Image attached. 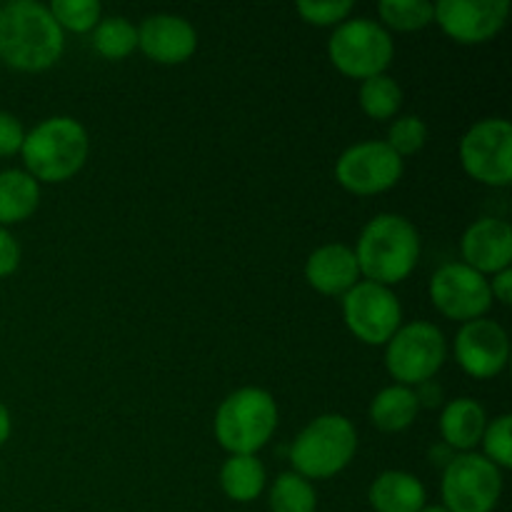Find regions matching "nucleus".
<instances>
[{"instance_id":"nucleus-1","label":"nucleus","mask_w":512,"mask_h":512,"mask_svg":"<svg viewBox=\"0 0 512 512\" xmlns=\"http://www.w3.org/2000/svg\"><path fill=\"white\" fill-rule=\"evenodd\" d=\"M65 50L63 28L48 5L13 0L0 8V60L23 73L53 68Z\"/></svg>"},{"instance_id":"nucleus-2","label":"nucleus","mask_w":512,"mask_h":512,"mask_svg":"<svg viewBox=\"0 0 512 512\" xmlns=\"http://www.w3.org/2000/svg\"><path fill=\"white\" fill-rule=\"evenodd\" d=\"M360 275L390 288L408 278L420 260V233L405 215L380 213L365 223L355 245Z\"/></svg>"},{"instance_id":"nucleus-3","label":"nucleus","mask_w":512,"mask_h":512,"mask_svg":"<svg viewBox=\"0 0 512 512\" xmlns=\"http://www.w3.org/2000/svg\"><path fill=\"white\" fill-rule=\"evenodd\" d=\"M25 173L43 183H63L85 165L90 153L88 130L68 115H55L35 125L23 140Z\"/></svg>"},{"instance_id":"nucleus-4","label":"nucleus","mask_w":512,"mask_h":512,"mask_svg":"<svg viewBox=\"0 0 512 512\" xmlns=\"http://www.w3.org/2000/svg\"><path fill=\"white\" fill-rule=\"evenodd\" d=\"M358 453V430L340 413H325L305 425L290 445V463L305 480L343 473Z\"/></svg>"},{"instance_id":"nucleus-5","label":"nucleus","mask_w":512,"mask_h":512,"mask_svg":"<svg viewBox=\"0 0 512 512\" xmlns=\"http://www.w3.org/2000/svg\"><path fill=\"white\" fill-rule=\"evenodd\" d=\"M213 428L230 455H255L278 430V403L263 388H240L220 403Z\"/></svg>"},{"instance_id":"nucleus-6","label":"nucleus","mask_w":512,"mask_h":512,"mask_svg":"<svg viewBox=\"0 0 512 512\" xmlns=\"http://www.w3.org/2000/svg\"><path fill=\"white\" fill-rule=\"evenodd\" d=\"M330 63L343 75L368 80L383 75L395 58V43L388 30L370 18L340 23L328 40Z\"/></svg>"},{"instance_id":"nucleus-7","label":"nucleus","mask_w":512,"mask_h":512,"mask_svg":"<svg viewBox=\"0 0 512 512\" xmlns=\"http://www.w3.org/2000/svg\"><path fill=\"white\" fill-rule=\"evenodd\" d=\"M448 358V340L443 330L425 320L400 325L398 333L385 343V368L398 385L428 383Z\"/></svg>"},{"instance_id":"nucleus-8","label":"nucleus","mask_w":512,"mask_h":512,"mask_svg":"<svg viewBox=\"0 0 512 512\" xmlns=\"http://www.w3.org/2000/svg\"><path fill=\"white\" fill-rule=\"evenodd\" d=\"M443 500L450 512H493L503 493V473L480 453L453 455L443 468Z\"/></svg>"},{"instance_id":"nucleus-9","label":"nucleus","mask_w":512,"mask_h":512,"mask_svg":"<svg viewBox=\"0 0 512 512\" xmlns=\"http://www.w3.org/2000/svg\"><path fill=\"white\" fill-rule=\"evenodd\" d=\"M460 163L483 185L505 188L512 180V125L505 118L478 120L460 138Z\"/></svg>"},{"instance_id":"nucleus-10","label":"nucleus","mask_w":512,"mask_h":512,"mask_svg":"<svg viewBox=\"0 0 512 512\" xmlns=\"http://www.w3.org/2000/svg\"><path fill=\"white\" fill-rule=\"evenodd\" d=\"M343 320L365 345H385L403 325V308L390 288L360 280L343 295Z\"/></svg>"},{"instance_id":"nucleus-11","label":"nucleus","mask_w":512,"mask_h":512,"mask_svg":"<svg viewBox=\"0 0 512 512\" xmlns=\"http://www.w3.org/2000/svg\"><path fill=\"white\" fill-rule=\"evenodd\" d=\"M405 163L385 140H363L350 145L335 163V178L353 195H378L395 188Z\"/></svg>"},{"instance_id":"nucleus-12","label":"nucleus","mask_w":512,"mask_h":512,"mask_svg":"<svg viewBox=\"0 0 512 512\" xmlns=\"http://www.w3.org/2000/svg\"><path fill=\"white\" fill-rule=\"evenodd\" d=\"M430 300L445 318L470 320L485 318L493 305V293L485 275L465 263L440 265L430 280Z\"/></svg>"},{"instance_id":"nucleus-13","label":"nucleus","mask_w":512,"mask_h":512,"mask_svg":"<svg viewBox=\"0 0 512 512\" xmlns=\"http://www.w3.org/2000/svg\"><path fill=\"white\" fill-rule=\"evenodd\" d=\"M455 360L478 380H490L505 370L510 360V338L498 320L478 318L463 323L455 335Z\"/></svg>"},{"instance_id":"nucleus-14","label":"nucleus","mask_w":512,"mask_h":512,"mask_svg":"<svg viewBox=\"0 0 512 512\" xmlns=\"http://www.w3.org/2000/svg\"><path fill=\"white\" fill-rule=\"evenodd\" d=\"M508 0H440L435 3V23L448 38L463 45L493 40L508 20Z\"/></svg>"},{"instance_id":"nucleus-15","label":"nucleus","mask_w":512,"mask_h":512,"mask_svg":"<svg viewBox=\"0 0 512 512\" xmlns=\"http://www.w3.org/2000/svg\"><path fill=\"white\" fill-rule=\"evenodd\" d=\"M138 48L155 63L180 65L193 58L198 48V33L183 15L155 13L140 23Z\"/></svg>"},{"instance_id":"nucleus-16","label":"nucleus","mask_w":512,"mask_h":512,"mask_svg":"<svg viewBox=\"0 0 512 512\" xmlns=\"http://www.w3.org/2000/svg\"><path fill=\"white\" fill-rule=\"evenodd\" d=\"M460 253L468 268L485 273H500L512 263V228L503 218H480L463 233Z\"/></svg>"},{"instance_id":"nucleus-17","label":"nucleus","mask_w":512,"mask_h":512,"mask_svg":"<svg viewBox=\"0 0 512 512\" xmlns=\"http://www.w3.org/2000/svg\"><path fill=\"white\" fill-rule=\"evenodd\" d=\"M305 280L313 290L323 295H345L355 283H360L358 258L353 248L343 243H330L313 250L305 260Z\"/></svg>"},{"instance_id":"nucleus-18","label":"nucleus","mask_w":512,"mask_h":512,"mask_svg":"<svg viewBox=\"0 0 512 512\" xmlns=\"http://www.w3.org/2000/svg\"><path fill=\"white\" fill-rule=\"evenodd\" d=\"M488 415L485 408L473 398H455L450 400L440 415V435L443 445L460 453H473L475 445L483 440Z\"/></svg>"},{"instance_id":"nucleus-19","label":"nucleus","mask_w":512,"mask_h":512,"mask_svg":"<svg viewBox=\"0 0 512 512\" xmlns=\"http://www.w3.org/2000/svg\"><path fill=\"white\" fill-rule=\"evenodd\" d=\"M375 512H420L425 508V485L405 470H385L370 485Z\"/></svg>"},{"instance_id":"nucleus-20","label":"nucleus","mask_w":512,"mask_h":512,"mask_svg":"<svg viewBox=\"0 0 512 512\" xmlns=\"http://www.w3.org/2000/svg\"><path fill=\"white\" fill-rule=\"evenodd\" d=\"M40 185L25 170H0V228L28 220L38 210Z\"/></svg>"},{"instance_id":"nucleus-21","label":"nucleus","mask_w":512,"mask_h":512,"mask_svg":"<svg viewBox=\"0 0 512 512\" xmlns=\"http://www.w3.org/2000/svg\"><path fill=\"white\" fill-rule=\"evenodd\" d=\"M420 413L415 390L408 385H388L370 403V420L383 433H400L410 428Z\"/></svg>"},{"instance_id":"nucleus-22","label":"nucleus","mask_w":512,"mask_h":512,"mask_svg":"<svg viewBox=\"0 0 512 512\" xmlns=\"http://www.w3.org/2000/svg\"><path fill=\"white\" fill-rule=\"evenodd\" d=\"M265 465L255 455H230L220 468L223 493L235 503H250L265 490Z\"/></svg>"},{"instance_id":"nucleus-23","label":"nucleus","mask_w":512,"mask_h":512,"mask_svg":"<svg viewBox=\"0 0 512 512\" xmlns=\"http://www.w3.org/2000/svg\"><path fill=\"white\" fill-rule=\"evenodd\" d=\"M93 48L108 60H123L138 48V28L123 15L100 18L93 28Z\"/></svg>"},{"instance_id":"nucleus-24","label":"nucleus","mask_w":512,"mask_h":512,"mask_svg":"<svg viewBox=\"0 0 512 512\" xmlns=\"http://www.w3.org/2000/svg\"><path fill=\"white\" fill-rule=\"evenodd\" d=\"M360 108L373 120H390L403 105V88L390 75H373L360 85Z\"/></svg>"},{"instance_id":"nucleus-25","label":"nucleus","mask_w":512,"mask_h":512,"mask_svg":"<svg viewBox=\"0 0 512 512\" xmlns=\"http://www.w3.org/2000/svg\"><path fill=\"white\" fill-rule=\"evenodd\" d=\"M268 503L273 512H315L318 510V493L303 475L283 473L275 478Z\"/></svg>"},{"instance_id":"nucleus-26","label":"nucleus","mask_w":512,"mask_h":512,"mask_svg":"<svg viewBox=\"0 0 512 512\" xmlns=\"http://www.w3.org/2000/svg\"><path fill=\"white\" fill-rule=\"evenodd\" d=\"M378 13L385 25L410 33V30H420L433 23L435 5L428 0H383L378 5Z\"/></svg>"},{"instance_id":"nucleus-27","label":"nucleus","mask_w":512,"mask_h":512,"mask_svg":"<svg viewBox=\"0 0 512 512\" xmlns=\"http://www.w3.org/2000/svg\"><path fill=\"white\" fill-rule=\"evenodd\" d=\"M48 10L60 28L73 30V33H88L100 23V15H103L98 0H53Z\"/></svg>"},{"instance_id":"nucleus-28","label":"nucleus","mask_w":512,"mask_h":512,"mask_svg":"<svg viewBox=\"0 0 512 512\" xmlns=\"http://www.w3.org/2000/svg\"><path fill=\"white\" fill-rule=\"evenodd\" d=\"M483 450L485 458L493 465H498L500 470L512 468V418L508 413L498 415L495 420H490L485 425L483 433Z\"/></svg>"},{"instance_id":"nucleus-29","label":"nucleus","mask_w":512,"mask_h":512,"mask_svg":"<svg viewBox=\"0 0 512 512\" xmlns=\"http://www.w3.org/2000/svg\"><path fill=\"white\" fill-rule=\"evenodd\" d=\"M425 140H428V125H425V120L420 118V115H400V118H395L393 125H390L388 140H385V143H388L400 158H405V155L418 153L425 145Z\"/></svg>"},{"instance_id":"nucleus-30","label":"nucleus","mask_w":512,"mask_h":512,"mask_svg":"<svg viewBox=\"0 0 512 512\" xmlns=\"http://www.w3.org/2000/svg\"><path fill=\"white\" fill-rule=\"evenodd\" d=\"M295 8L310 25H340L353 13V0H300Z\"/></svg>"},{"instance_id":"nucleus-31","label":"nucleus","mask_w":512,"mask_h":512,"mask_svg":"<svg viewBox=\"0 0 512 512\" xmlns=\"http://www.w3.org/2000/svg\"><path fill=\"white\" fill-rule=\"evenodd\" d=\"M25 140V130L20 125V120L15 115L0 110V158H8V155L20 153Z\"/></svg>"},{"instance_id":"nucleus-32","label":"nucleus","mask_w":512,"mask_h":512,"mask_svg":"<svg viewBox=\"0 0 512 512\" xmlns=\"http://www.w3.org/2000/svg\"><path fill=\"white\" fill-rule=\"evenodd\" d=\"M20 265V245L5 228H0V278L13 275Z\"/></svg>"},{"instance_id":"nucleus-33","label":"nucleus","mask_w":512,"mask_h":512,"mask_svg":"<svg viewBox=\"0 0 512 512\" xmlns=\"http://www.w3.org/2000/svg\"><path fill=\"white\" fill-rule=\"evenodd\" d=\"M488 283H490V293H493V298L500 300L503 305H510V300H512V268L495 273L493 280H488Z\"/></svg>"},{"instance_id":"nucleus-34","label":"nucleus","mask_w":512,"mask_h":512,"mask_svg":"<svg viewBox=\"0 0 512 512\" xmlns=\"http://www.w3.org/2000/svg\"><path fill=\"white\" fill-rule=\"evenodd\" d=\"M415 398H418L420 408H438L443 403V388H440L435 380H428V383L415 385Z\"/></svg>"},{"instance_id":"nucleus-35","label":"nucleus","mask_w":512,"mask_h":512,"mask_svg":"<svg viewBox=\"0 0 512 512\" xmlns=\"http://www.w3.org/2000/svg\"><path fill=\"white\" fill-rule=\"evenodd\" d=\"M10 430H13V420H10V410L5 408V403L0 400V448L8 443Z\"/></svg>"},{"instance_id":"nucleus-36","label":"nucleus","mask_w":512,"mask_h":512,"mask_svg":"<svg viewBox=\"0 0 512 512\" xmlns=\"http://www.w3.org/2000/svg\"><path fill=\"white\" fill-rule=\"evenodd\" d=\"M420 512H450V510H445L443 505H425V508Z\"/></svg>"}]
</instances>
